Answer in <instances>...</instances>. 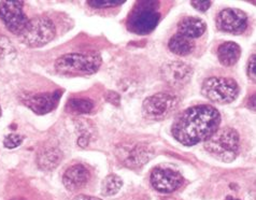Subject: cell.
Returning <instances> with one entry per match:
<instances>
[{
  "label": "cell",
  "instance_id": "6da1fadb",
  "mask_svg": "<svg viewBox=\"0 0 256 200\" xmlns=\"http://www.w3.org/2000/svg\"><path fill=\"white\" fill-rule=\"evenodd\" d=\"M221 124L220 112L212 106H195L178 116L172 127L174 138L192 146L209 139Z\"/></svg>",
  "mask_w": 256,
  "mask_h": 200
},
{
  "label": "cell",
  "instance_id": "7a4b0ae2",
  "mask_svg": "<svg viewBox=\"0 0 256 200\" xmlns=\"http://www.w3.org/2000/svg\"><path fill=\"white\" fill-rule=\"evenodd\" d=\"M239 134L232 127L218 130L209 139L204 141L206 151L216 160L230 162L239 152Z\"/></svg>",
  "mask_w": 256,
  "mask_h": 200
},
{
  "label": "cell",
  "instance_id": "3957f363",
  "mask_svg": "<svg viewBox=\"0 0 256 200\" xmlns=\"http://www.w3.org/2000/svg\"><path fill=\"white\" fill-rule=\"evenodd\" d=\"M102 65V57L99 54H65L58 58L55 69L65 76L93 74Z\"/></svg>",
  "mask_w": 256,
  "mask_h": 200
},
{
  "label": "cell",
  "instance_id": "277c9868",
  "mask_svg": "<svg viewBox=\"0 0 256 200\" xmlns=\"http://www.w3.org/2000/svg\"><path fill=\"white\" fill-rule=\"evenodd\" d=\"M158 2H137L130 18L127 20L128 30L137 34H148L158 26L160 14L158 12Z\"/></svg>",
  "mask_w": 256,
  "mask_h": 200
},
{
  "label": "cell",
  "instance_id": "5b68a950",
  "mask_svg": "<svg viewBox=\"0 0 256 200\" xmlns=\"http://www.w3.org/2000/svg\"><path fill=\"white\" fill-rule=\"evenodd\" d=\"M202 92L212 102L226 104L236 100L239 95V86L230 78L211 76L204 82Z\"/></svg>",
  "mask_w": 256,
  "mask_h": 200
},
{
  "label": "cell",
  "instance_id": "8992f818",
  "mask_svg": "<svg viewBox=\"0 0 256 200\" xmlns=\"http://www.w3.org/2000/svg\"><path fill=\"white\" fill-rule=\"evenodd\" d=\"M55 25L46 16H37L30 20L20 38L30 48H41L55 37Z\"/></svg>",
  "mask_w": 256,
  "mask_h": 200
},
{
  "label": "cell",
  "instance_id": "52a82bcc",
  "mask_svg": "<svg viewBox=\"0 0 256 200\" xmlns=\"http://www.w3.org/2000/svg\"><path fill=\"white\" fill-rule=\"evenodd\" d=\"M178 106L179 100L176 97L166 92H158L144 100L142 104V114L146 120H162L168 118Z\"/></svg>",
  "mask_w": 256,
  "mask_h": 200
},
{
  "label": "cell",
  "instance_id": "ba28073f",
  "mask_svg": "<svg viewBox=\"0 0 256 200\" xmlns=\"http://www.w3.org/2000/svg\"><path fill=\"white\" fill-rule=\"evenodd\" d=\"M23 4L22 2H0V18L2 20L6 30L13 34H22L30 22V18L24 13Z\"/></svg>",
  "mask_w": 256,
  "mask_h": 200
},
{
  "label": "cell",
  "instance_id": "9c48e42d",
  "mask_svg": "<svg viewBox=\"0 0 256 200\" xmlns=\"http://www.w3.org/2000/svg\"><path fill=\"white\" fill-rule=\"evenodd\" d=\"M216 26L224 32L241 34L248 26V16L239 9H224L216 18Z\"/></svg>",
  "mask_w": 256,
  "mask_h": 200
},
{
  "label": "cell",
  "instance_id": "30bf717a",
  "mask_svg": "<svg viewBox=\"0 0 256 200\" xmlns=\"http://www.w3.org/2000/svg\"><path fill=\"white\" fill-rule=\"evenodd\" d=\"M150 181L154 190L168 194L181 186L183 178L179 172L172 169L155 168L151 174Z\"/></svg>",
  "mask_w": 256,
  "mask_h": 200
},
{
  "label": "cell",
  "instance_id": "8fae6325",
  "mask_svg": "<svg viewBox=\"0 0 256 200\" xmlns=\"http://www.w3.org/2000/svg\"><path fill=\"white\" fill-rule=\"evenodd\" d=\"M162 80L172 88H182L190 80L193 70L181 62H172L165 64L160 70Z\"/></svg>",
  "mask_w": 256,
  "mask_h": 200
},
{
  "label": "cell",
  "instance_id": "7c38bea8",
  "mask_svg": "<svg viewBox=\"0 0 256 200\" xmlns=\"http://www.w3.org/2000/svg\"><path fill=\"white\" fill-rule=\"evenodd\" d=\"M60 97L62 90H56L54 92H46V94L25 95L22 98V102L36 114L44 116L58 106Z\"/></svg>",
  "mask_w": 256,
  "mask_h": 200
},
{
  "label": "cell",
  "instance_id": "4fadbf2b",
  "mask_svg": "<svg viewBox=\"0 0 256 200\" xmlns=\"http://www.w3.org/2000/svg\"><path fill=\"white\" fill-rule=\"evenodd\" d=\"M90 178V174L83 165L71 166L62 176V183L70 192L79 190L86 185Z\"/></svg>",
  "mask_w": 256,
  "mask_h": 200
},
{
  "label": "cell",
  "instance_id": "5bb4252c",
  "mask_svg": "<svg viewBox=\"0 0 256 200\" xmlns=\"http://www.w3.org/2000/svg\"><path fill=\"white\" fill-rule=\"evenodd\" d=\"M153 150L148 144H140L134 146L130 152H128L123 160L124 165L128 168H140L152 158Z\"/></svg>",
  "mask_w": 256,
  "mask_h": 200
},
{
  "label": "cell",
  "instance_id": "9a60e30c",
  "mask_svg": "<svg viewBox=\"0 0 256 200\" xmlns=\"http://www.w3.org/2000/svg\"><path fill=\"white\" fill-rule=\"evenodd\" d=\"M62 160V153L56 146H44L37 155L38 167L44 171H51L60 165Z\"/></svg>",
  "mask_w": 256,
  "mask_h": 200
},
{
  "label": "cell",
  "instance_id": "2e32d148",
  "mask_svg": "<svg viewBox=\"0 0 256 200\" xmlns=\"http://www.w3.org/2000/svg\"><path fill=\"white\" fill-rule=\"evenodd\" d=\"M206 28L207 26L202 20L194 16H188L182 18L178 24V34L193 40L202 37L206 32Z\"/></svg>",
  "mask_w": 256,
  "mask_h": 200
},
{
  "label": "cell",
  "instance_id": "e0dca14e",
  "mask_svg": "<svg viewBox=\"0 0 256 200\" xmlns=\"http://www.w3.org/2000/svg\"><path fill=\"white\" fill-rule=\"evenodd\" d=\"M241 55L240 46L234 42H224L218 48V58L225 67H230L236 64Z\"/></svg>",
  "mask_w": 256,
  "mask_h": 200
},
{
  "label": "cell",
  "instance_id": "ac0fdd59",
  "mask_svg": "<svg viewBox=\"0 0 256 200\" xmlns=\"http://www.w3.org/2000/svg\"><path fill=\"white\" fill-rule=\"evenodd\" d=\"M168 46L174 54L179 56H186L194 51L195 44L193 40L186 37V36L176 34L174 37L170 38Z\"/></svg>",
  "mask_w": 256,
  "mask_h": 200
},
{
  "label": "cell",
  "instance_id": "d6986e66",
  "mask_svg": "<svg viewBox=\"0 0 256 200\" xmlns=\"http://www.w3.org/2000/svg\"><path fill=\"white\" fill-rule=\"evenodd\" d=\"M93 109L94 102L88 98H72L66 104V111L71 114H88Z\"/></svg>",
  "mask_w": 256,
  "mask_h": 200
},
{
  "label": "cell",
  "instance_id": "ffe728a7",
  "mask_svg": "<svg viewBox=\"0 0 256 200\" xmlns=\"http://www.w3.org/2000/svg\"><path fill=\"white\" fill-rule=\"evenodd\" d=\"M122 186V178L116 174H109L102 183V195L106 197L116 195Z\"/></svg>",
  "mask_w": 256,
  "mask_h": 200
},
{
  "label": "cell",
  "instance_id": "44dd1931",
  "mask_svg": "<svg viewBox=\"0 0 256 200\" xmlns=\"http://www.w3.org/2000/svg\"><path fill=\"white\" fill-rule=\"evenodd\" d=\"M22 142H23L22 136L16 134H12L6 136V137L4 138V146L6 148H16L22 144Z\"/></svg>",
  "mask_w": 256,
  "mask_h": 200
},
{
  "label": "cell",
  "instance_id": "7402d4cb",
  "mask_svg": "<svg viewBox=\"0 0 256 200\" xmlns=\"http://www.w3.org/2000/svg\"><path fill=\"white\" fill-rule=\"evenodd\" d=\"M123 2H104V0H93V2H88V4L93 6L95 9H106V8H112V6H118L122 4Z\"/></svg>",
  "mask_w": 256,
  "mask_h": 200
},
{
  "label": "cell",
  "instance_id": "603a6c76",
  "mask_svg": "<svg viewBox=\"0 0 256 200\" xmlns=\"http://www.w3.org/2000/svg\"><path fill=\"white\" fill-rule=\"evenodd\" d=\"M104 98H106V102H108L109 104H114V106H120V95L118 94V92L109 90V92L106 94Z\"/></svg>",
  "mask_w": 256,
  "mask_h": 200
},
{
  "label": "cell",
  "instance_id": "cb8c5ba5",
  "mask_svg": "<svg viewBox=\"0 0 256 200\" xmlns=\"http://www.w3.org/2000/svg\"><path fill=\"white\" fill-rule=\"evenodd\" d=\"M246 74H248V76L252 78L253 81H255V55L253 54L250 60H248V69H246Z\"/></svg>",
  "mask_w": 256,
  "mask_h": 200
},
{
  "label": "cell",
  "instance_id": "d4e9b609",
  "mask_svg": "<svg viewBox=\"0 0 256 200\" xmlns=\"http://www.w3.org/2000/svg\"><path fill=\"white\" fill-rule=\"evenodd\" d=\"M190 4L199 12H206L211 6V2H190Z\"/></svg>",
  "mask_w": 256,
  "mask_h": 200
},
{
  "label": "cell",
  "instance_id": "484cf974",
  "mask_svg": "<svg viewBox=\"0 0 256 200\" xmlns=\"http://www.w3.org/2000/svg\"><path fill=\"white\" fill-rule=\"evenodd\" d=\"M90 144V136L88 134H82L81 137L78 139V146L81 148H86Z\"/></svg>",
  "mask_w": 256,
  "mask_h": 200
},
{
  "label": "cell",
  "instance_id": "4316f807",
  "mask_svg": "<svg viewBox=\"0 0 256 200\" xmlns=\"http://www.w3.org/2000/svg\"><path fill=\"white\" fill-rule=\"evenodd\" d=\"M72 200H102V199L93 197V196H88V195H78Z\"/></svg>",
  "mask_w": 256,
  "mask_h": 200
},
{
  "label": "cell",
  "instance_id": "83f0119b",
  "mask_svg": "<svg viewBox=\"0 0 256 200\" xmlns=\"http://www.w3.org/2000/svg\"><path fill=\"white\" fill-rule=\"evenodd\" d=\"M225 200H239V199H236V198H234V197H232V196H227Z\"/></svg>",
  "mask_w": 256,
  "mask_h": 200
},
{
  "label": "cell",
  "instance_id": "f1b7e54d",
  "mask_svg": "<svg viewBox=\"0 0 256 200\" xmlns=\"http://www.w3.org/2000/svg\"><path fill=\"white\" fill-rule=\"evenodd\" d=\"M12 200H24L23 198H13Z\"/></svg>",
  "mask_w": 256,
  "mask_h": 200
},
{
  "label": "cell",
  "instance_id": "f546056e",
  "mask_svg": "<svg viewBox=\"0 0 256 200\" xmlns=\"http://www.w3.org/2000/svg\"><path fill=\"white\" fill-rule=\"evenodd\" d=\"M0 116H2V106H0Z\"/></svg>",
  "mask_w": 256,
  "mask_h": 200
}]
</instances>
